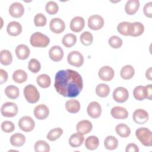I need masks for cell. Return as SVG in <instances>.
<instances>
[{
  "label": "cell",
  "mask_w": 152,
  "mask_h": 152,
  "mask_svg": "<svg viewBox=\"0 0 152 152\" xmlns=\"http://www.w3.org/2000/svg\"><path fill=\"white\" fill-rule=\"evenodd\" d=\"M151 72H152V68L151 67H150L148 69H147L146 71V72H145V76H146V78L151 81L152 80V74H151Z\"/></svg>",
  "instance_id": "cell-51"
},
{
  "label": "cell",
  "mask_w": 152,
  "mask_h": 152,
  "mask_svg": "<svg viewBox=\"0 0 152 152\" xmlns=\"http://www.w3.org/2000/svg\"><path fill=\"white\" fill-rule=\"evenodd\" d=\"M49 28L53 33L59 34L64 31L65 24L62 19L59 18H53L50 21Z\"/></svg>",
  "instance_id": "cell-10"
},
{
  "label": "cell",
  "mask_w": 152,
  "mask_h": 152,
  "mask_svg": "<svg viewBox=\"0 0 152 152\" xmlns=\"http://www.w3.org/2000/svg\"><path fill=\"white\" fill-rule=\"evenodd\" d=\"M5 94L10 99H15L18 98L20 95L19 89L14 85H10L5 88Z\"/></svg>",
  "instance_id": "cell-34"
},
{
  "label": "cell",
  "mask_w": 152,
  "mask_h": 152,
  "mask_svg": "<svg viewBox=\"0 0 152 152\" xmlns=\"http://www.w3.org/2000/svg\"><path fill=\"white\" fill-rule=\"evenodd\" d=\"M134 74L135 69L130 65H126L123 66L120 72V75L124 80H129L134 77Z\"/></svg>",
  "instance_id": "cell-27"
},
{
  "label": "cell",
  "mask_w": 152,
  "mask_h": 152,
  "mask_svg": "<svg viewBox=\"0 0 152 152\" xmlns=\"http://www.w3.org/2000/svg\"><path fill=\"white\" fill-rule=\"evenodd\" d=\"M18 126L23 131L28 132L33 130L35 126L34 121L29 116H24L18 121Z\"/></svg>",
  "instance_id": "cell-7"
},
{
  "label": "cell",
  "mask_w": 152,
  "mask_h": 152,
  "mask_svg": "<svg viewBox=\"0 0 152 152\" xmlns=\"http://www.w3.org/2000/svg\"><path fill=\"white\" fill-rule=\"evenodd\" d=\"M93 129V125L88 120H82L77 124L76 129L77 132L85 135L88 134Z\"/></svg>",
  "instance_id": "cell-18"
},
{
  "label": "cell",
  "mask_w": 152,
  "mask_h": 152,
  "mask_svg": "<svg viewBox=\"0 0 152 152\" xmlns=\"http://www.w3.org/2000/svg\"><path fill=\"white\" fill-rule=\"evenodd\" d=\"M135 135L141 143L145 147L152 145V133L147 128H140L135 131Z\"/></svg>",
  "instance_id": "cell-3"
},
{
  "label": "cell",
  "mask_w": 152,
  "mask_h": 152,
  "mask_svg": "<svg viewBox=\"0 0 152 152\" xmlns=\"http://www.w3.org/2000/svg\"><path fill=\"white\" fill-rule=\"evenodd\" d=\"M1 129L5 132L10 133L14 131L15 125L11 121H5L1 124Z\"/></svg>",
  "instance_id": "cell-46"
},
{
  "label": "cell",
  "mask_w": 152,
  "mask_h": 152,
  "mask_svg": "<svg viewBox=\"0 0 152 152\" xmlns=\"http://www.w3.org/2000/svg\"><path fill=\"white\" fill-rule=\"evenodd\" d=\"M144 14V15L148 17L151 18L152 17V2H149L145 4L143 9Z\"/></svg>",
  "instance_id": "cell-47"
},
{
  "label": "cell",
  "mask_w": 152,
  "mask_h": 152,
  "mask_svg": "<svg viewBox=\"0 0 152 152\" xmlns=\"http://www.w3.org/2000/svg\"><path fill=\"white\" fill-rule=\"evenodd\" d=\"M104 26V19L99 15H91L88 19V26L93 30L101 29Z\"/></svg>",
  "instance_id": "cell-9"
},
{
  "label": "cell",
  "mask_w": 152,
  "mask_h": 152,
  "mask_svg": "<svg viewBox=\"0 0 152 152\" xmlns=\"http://www.w3.org/2000/svg\"><path fill=\"white\" fill-rule=\"evenodd\" d=\"M7 33L11 36H17L22 32V26L18 22H10L7 27Z\"/></svg>",
  "instance_id": "cell-21"
},
{
  "label": "cell",
  "mask_w": 152,
  "mask_h": 152,
  "mask_svg": "<svg viewBox=\"0 0 152 152\" xmlns=\"http://www.w3.org/2000/svg\"><path fill=\"white\" fill-rule=\"evenodd\" d=\"M36 152H49L50 146L45 141L39 140L36 141L34 146Z\"/></svg>",
  "instance_id": "cell-38"
},
{
  "label": "cell",
  "mask_w": 152,
  "mask_h": 152,
  "mask_svg": "<svg viewBox=\"0 0 152 152\" xmlns=\"http://www.w3.org/2000/svg\"><path fill=\"white\" fill-rule=\"evenodd\" d=\"M49 56L55 62L61 61L64 57V50L59 46H53L49 50Z\"/></svg>",
  "instance_id": "cell-17"
},
{
  "label": "cell",
  "mask_w": 152,
  "mask_h": 152,
  "mask_svg": "<svg viewBox=\"0 0 152 152\" xmlns=\"http://www.w3.org/2000/svg\"><path fill=\"white\" fill-rule=\"evenodd\" d=\"M113 99L118 103H124L129 97V93L126 88L123 87H118L113 91Z\"/></svg>",
  "instance_id": "cell-8"
},
{
  "label": "cell",
  "mask_w": 152,
  "mask_h": 152,
  "mask_svg": "<svg viewBox=\"0 0 152 152\" xmlns=\"http://www.w3.org/2000/svg\"><path fill=\"white\" fill-rule=\"evenodd\" d=\"M45 10L47 13L50 15H54L56 14L59 10V7L58 4L53 1H50L48 2L46 4Z\"/></svg>",
  "instance_id": "cell-41"
},
{
  "label": "cell",
  "mask_w": 152,
  "mask_h": 152,
  "mask_svg": "<svg viewBox=\"0 0 152 152\" xmlns=\"http://www.w3.org/2000/svg\"><path fill=\"white\" fill-rule=\"evenodd\" d=\"M65 109L69 113H77L80 109V103L78 100L75 99L68 100L65 103Z\"/></svg>",
  "instance_id": "cell-26"
},
{
  "label": "cell",
  "mask_w": 152,
  "mask_h": 152,
  "mask_svg": "<svg viewBox=\"0 0 152 152\" xmlns=\"http://www.w3.org/2000/svg\"><path fill=\"white\" fill-rule=\"evenodd\" d=\"M23 93L25 99L30 103H35L37 102L40 99L39 91L37 88L32 84L26 86L24 88Z\"/></svg>",
  "instance_id": "cell-4"
},
{
  "label": "cell",
  "mask_w": 152,
  "mask_h": 152,
  "mask_svg": "<svg viewBox=\"0 0 152 152\" xmlns=\"http://www.w3.org/2000/svg\"><path fill=\"white\" fill-rule=\"evenodd\" d=\"M26 142L25 136L21 133H15L10 138V143L12 146L18 147H21Z\"/></svg>",
  "instance_id": "cell-25"
},
{
  "label": "cell",
  "mask_w": 152,
  "mask_h": 152,
  "mask_svg": "<svg viewBox=\"0 0 152 152\" xmlns=\"http://www.w3.org/2000/svg\"><path fill=\"white\" fill-rule=\"evenodd\" d=\"M49 114V110L48 106L44 104H40L36 106L34 109V116L39 120H43L48 118Z\"/></svg>",
  "instance_id": "cell-15"
},
{
  "label": "cell",
  "mask_w": 152,
  "mask_h": 152,
  "mask_svg": "<svg viewBox=\"0 0 152 152\" xmlns=\"http://www.w3.org/2000/svg\"><path fill=\"white\" fill-rule=\"evenodd\" d=\"M93 40V36L89 31H84L80 36V41L85 46L90 45Z\"/></svg>",
  "instance_id": "cell-42"
},
{
  "label": "cell",
  "mask_w": 152,
  "mask_h": 152,
  "mask_svg": "<svg viewBox=\"0 0 152 152\" xmlns=\"http://www.w3.org/2000/svg\"><path fill=\"white\" fill-rule=\"evenodd\" d=\"M36 82L40 87L43 88H46L50 86L51 80L48 75L46 74H43L39 75L36 78Z\"/></svg>",
  "instance_id": "cell-33"
},
{
  "label": "cell",
  "mask_w": 152,
  "mask_h": 152,
  "mask_svg": "<svg viewBox=\"0 0 152 152\" xmlns=\"http://www.w3.org/2000/svg\"><path fill=\"white\" fill-rule=\"evenodd\" d=\"M84 19L82 17L76 16L71 20L69 27L73 32L78 33L83 30L84 27Z\"/></svg>",
  "instance_id": "cell-14"
},
{
  "label": "cell",
  "mask_w": 152,
  "mask_h": 152,
  "mask_svg": "<svg viewBox=\"0 0 152 152\" xmlns=\"http://www.w3.org/2000/svg\"><path fill=\"white\" fill-rule=\"evenodd\" d=\"M110 114L113 118L116 119H125L128 116L127 110L121 106H115L112 108Z\"/></svg>",
  "instance_id": "cell-19"
},
{
  "label": "cell",
  "mask_w": 152,
  "mask_h": 152,
  "mask_svg": "<svg viewBox=\"0 0 152 152\" xmlns=\"http://www.w3.org/2000/svg\"><path fill=\"white\" fill-rule=\"evenodd\" d=\"M67 61L69 65L75 67H80L84 63V57L80 52L74 50L68 55Z\"/></svg>",
  "instance_id": "cell-6"
},
{
  "label": "cell",
  "mask_w": 152,
  "mask_h": 152,
  "mask_svg": "<svg viewBox=\"0 0 152 152\" xmlns=\"http://www.w3.org/2000/svg\"><path fill=\"white\" fill-rule=\"evenodd\" d=\"M54 87L56 91L62 96L75 97L79 95L83 88V78L74 70H59L55 75Z\"/></svg>",
  "instance_id": "cell-1"
},
{
  "label": "cell",
  "mask_w": 152,
  "mask_h": 152,
  "mask_svg": "<svg viewBox=\"0 0 152 152\" xmlns=\"http://www.w3.org/2000/svg\"><path fill=\"white\" fill-rule=\"evenodd\" d=\"M98 75L102 80L109 81L113 78L115 72L112 67L109 66H104L99 69Z\"/></svg>",
  "instance_id": "cell-11"
},
{
  "label": "cell",
  "mask_w": 152,
  "mask_h": 152,
  "mask_svg": "<svg viewBox=\"0 0 152 152\" xmlns=\"http://www.w3.org/2000/svg\"><path fill=\"white\" fill-rule=\"evenodd\" d=\"M15 52L18 59L20 60H24L27 59L29 56L30 50L27 45L20 44L16 47Z\"/></svg>",
  "instance_id": "cell-20"
},
{
  "label": "cell",
  "mask_w": 152,
  "mask_h": 152,
  "mask_svg": "<svg viewBox=\"0 0 152 152\" xmlns=\"http://www.w3.org/2000/svg\"><path fill=\"white\" fill-rule=\"evenodd\" d=\"M148 112L142 109H138L135 110L132 115L134 121L138 124H144L148 120Z\"/></svg>",
  "instance_id": "cell-13"
},
{
  "label": "cell",
  "mask_w": 152,
  "mask_h": 152,
  "mask_svg": "<svg viewBox=\"0 0 152 152\" xmlns=\"http://www.w3.org/2000/svg\"><path fill=\"white\" fill-rule=\"evenodd\" d=\"M87 112L89 116L93 119H97L102 113L101 106L97 102H92L88 105Z\"/></svg>",
  "instance_id": "cell-12"
},
{
  "label": "cell",
  "mask_w": 152,
  "mask_h": 152,
  "mask_svg": "<svg viewBox=\"0 0 152 152\" xmlns=\"http://www.w3.org/2000/svg\"><path fill=\"white\" fill-rule=\"evenodd\" d=\"M116 134L122 138H127L131 134L129 127L125 124H119L115 127Z\"/></svg>",
  "instance_id": "cell-28"
},
{
  "label": "cell",
  "mask_w": 152,
  "mask_h": 152,
  "mask_svg": "<svg viewBox=\"0 0 152 152\" xmlns=\"http://www.w3.org/2000/svg\"><path fill=\"white\" fill-rule=\"evenodd\" d=\"M126 152H138L139 148L138 146L134 143L128 144L125 148Z\"/></svg>",
  "instance_id": "cell-48"
},
{
  "label": "cell",
  "mask_w": 152,
  "mask_h": 152,
  "mask_svg": "<svg viewBox=\"0 0 152 152\" xmlns=\"http://www.w3.org/2000/svg\"><path fill=\"white\" fill-rule=\"evenodd\" d=\"M130 24L131 23L128 21L121 22L117 26L118 31L122 35L129 36Z\"/></svg>",
  "instance_id": "cell-40"
},
{
  "label": "cell",
  "mask_w": 152,
  "mask_h": 152,
  "mask_svg": "<svg viewBox=\"0 0 152 152\" xmlns=\"http://www.w3.org/2000/svg\"><path fill=\"white\" fill-rule=\"evenodd\" d=\"M96 93L99 97H106L110 93V88L108 85L102 83L96 86Z\"/></svg>",
  "instance_id": "cell-36"
},
{
  "label": "cell",
  "mask_w": 152,
  "mask_h": 152,
  "mask_svg": "<svg viewBox=\"0 0 152 152\" xmlns=\"http://www.w3.org/2000/svg\"><path fill=\"white\" fill-rule=\"evenodd\" d=\"M47 19L46 16L42 14H37L34 17V23L36 27H43L46 24Z\"/></svg>",
  "instance_id": "cell-45"
},
{
  "label": "cell",
  "mask_w": 152,
  "mask_h": 152,
  "mask_svg": "<svg viewBox=\"0 0 152 152\" xmlns=\"http://www.w3.org/2000/svg\"><path fill=\"white\" fill-rule=\"evenodd\" d=\"M8 80V73L3 69H0V84L5 83Z\"/></svg>",
  "instance_id": "cell-49"
},
{
  "label": "cell",
  "mask_w": 152,
  "mask_h": 152,
  "mask_svg": "<svg viewBox=\"0 0 152 152\" xmlns=\"http://www.w3.org/2000/svg\"><path fill=\"white\" fill-rule=\"evenodd\" d=\"M144 31V26L140 22H134L130 24L129 36L137 37L141 36Z\"/></svg>",
  "instance_id": "cell-22"
},
{
  "label": "cell",
  "mask_w": 152,
  "mask_h": 152,
  "mask_svg": "<svg viewBox=\"0 0 152 152\" xmlns=\"http://www.w3.org/2000/svg\"><path fill=\"white\" fill-rule=\"evenodd\" d=\"M77 42V37L75 34L68 33L64 36L62 43L66 48H71Z\"/></svg>",
  "instance_id": "cell-35"
},
{
  "label": "cell",
  "mask_w": 152,
  "mask_h": 152,
  "mask_svg": "<svg viewBox=\"0 0 152 152\" xmlns=\"http://www.w3.org/2000/svg\"><path fill=\"white\" fill-rule=\"evenodd\" d=\"M63 134V130L61 128H56L51 129L47 134L46 138L50 141H54L60 138Z\"/></svg>",
  "instance_id": "cell-37"
},
{
  "label": "cell",
  "mask_w": 152,
  "mask_h": 152,
  "mask_svg": "<svg viewBox=\"0 0 152 152\" xmlns=\"http://www.w3.org/2000/svg\"><path fill=\"white\" fill-rule=\"evenodd\" d=\"M84 137L83 135L77 132L71 135L69 138V144L74 148L80 147L83 143Z\"/></svg>",
  "instance_id": "cell-24"
},
{
  "label": "cell",
  "mask_w": 152,
  "mask_h": 152,
  "mask_svg": "<svg viewBox=\"0 0 152 152\" xmlns=\"http://www.w3.org/2000/svg\"><path fill=\"white\" fill-rule=\"evenodd\" d=\"M99 145V138L94 135L88 137L85 141L86 147L90 150H94L97 148Z\"/></svg>",
  "instance_id": "cell-29"
},
{
  "label": "cell",
  "mask_w": 152,
  "mask_h": 152,
  "mask_svg": "<svg viewBox=\"0 0 152 152\" xmlns=\"http://www.w3.org/2000/svg\"><path fill=\"white\" fill-rule=\"evenodd\" d=\"M133 95L136 100L139 101L144 100L145 99V86H138L135 87L133 91Z\"/></svg>",
  "instance_id": "cell-39"
},
{
  "label": "cell",
  "mask_w": 152,
  "mask_h": 152,
  "mask_svg": "<svg viewBox=\"0 0 152 152\" xmlns=\"http://www.w3.org/2000/svg\"><path fill=\"white\" fill-rule=\"evenodd\" d=\"M31 45L36 48H46L50 43L49 38L40 32H35L31 34L30 39Z\"/></svg>",
  "instance_id": "cell-2"
},
{
  "label": "cell",
  "mask_w": 152,
  "mask_h": 152,
  "mask_svg": "<svg viewBox=\"0 0 152 152\" xmlns=\"http://www.w3.org/2000/svg\"><path fill=\"white\" fill-rule=\"evenodd\" d=\"M0 62L3 65H9L12 62V55L11 53L6 49H3L0 53Z\"/></svg>",
  "instance_id": "cell-30"
},
{
  "label": "cell",
  "mask_w": 152,
  "mask_h": 152,
  "mask_svg": "<svg viewBox=\"0 0 152 152\" xmlns=\"http://www.w3.org/2000/svg\"><path fill=\"white\" fill-rule=\"evenodd\" d=\"M145 99H147L151 100V96H152L151 84H148L145 86Z\"/></svg>",
  "instance_id": "cell-50"
},
{
  "label": "cell",
  "mask_w": 152,
  "mask_h": 152,
  "mask_svg": "<svg viewBox=\"0 0 152 152\" xmlns=\"http://www.w3.org/2000/svg\"><path fill=\"white\" fill-rule=\"evenodd\" d=\"M28 68L31 72L37 73L40 70V68H41L40 63L36 59L32 58L28 62Z\"/></svg>",
  "instance_id": "cell-43"
},
{
  "label": "cell",
  "mask_w": 152,
  "mask_h": 152,
  "mask_svg": "<svg viewBox=\"0 0 152 152\" xmlns=\"http://www.w3.org/2000/svg\"><path fill=\"white\" fill-rule=\"evenodd\" d=\"M1 112L4 117H14L18 113V106L15 103L10 102H5L1 106Z\"/></svg>",
  "instance_id": "cell-5"
},
{
  "label": "cell",
  "mask_w": 152,
  "mask_h": 152,
  "mask_svg": "<svg viewBox=\"0 0 152 152\" xmlns=\"http://www.w3.org/2000/svg\"><path fill=\"white\" fill-rule=\"evenodd\" d=\"M24 12V6L20 2H14L9 7V13L12 17H21Z\"/></svg>",
  "instance_id": "cell-16"
},
{
  "label": "cell",
  "mask_w": 152,
  "mask_h": 152,
  "mask_svg": "<svg viewBox=\"0 0 152 152\" xmlns=\"http://www.w3.org/2000/svg\"><path fill=\"white\" fill-rule=\"evenodd\" d=\"M109 45L113 49H118L122 45L123 42L121 37L117 36H111L108 40Z\"/></svg>",
  "instance_id": "cell-44"
},
{
  "label": "cell",
  "mask_w": 152,
  "mask_h": 152,
  "mask_svg": "<svg viewBox=\"0 0 152 152\" xmlns=\"http://www.w3.org/2000/svg\"><path fill=\"white\" fill-rule=\"evenodd\" d=\"M140 2L138 0H129L125 6V11L128 15H134L138 10Z\"/></svg>",
  "instance_id": "cell-23"
},
{
  "label": "cell",
  "mask_w": 152,
  "mask_h": 152,
  "mask_svg": "<svg viewBox=\"0 0 152 152\" xmlns=\"http://www.w3.org/2000/svg\"><path fill=\"white\" fill-rule=\"evenodd\" d=\"M12 79L17 83H23L27 80V74L23 69H17L12 74Z\"/></svg>",
  "instance_id": "cell-31"
},
{
  "label": "cell",
  "mask_w": 152,
  "mask_h": 152,
  "mask_svg": "<svg viewBox=\"0 0 152 152\" xmlns=\"http://www.w3.org/2000/svg\"><path fill=\"white\" fill-rule=\"evenodd\" d=\"M104 147L109 150H115L118 145V141L116 137L109 135L107 136L104 141Z\"/></svg>",
  "instance_id": "cell-32"
}]
</instances>
